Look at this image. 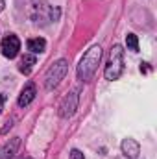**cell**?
Instances as JSON below:
<instances>
[{
    "label": "cell",
    "instance_id": "5bb4252c",
    "mask_svg": "<svg viewBox=\"0 0 157 159\" xmlns=\"http://www.w3.org/2000/svg\"><path fill=\"white\" fill-rule=\"evenodd\" d=\"M4 102H6V96L0 94V113H2V109H4Z\"/></svg>",
    "mask_w": 157,
    "mask_h": 159
},
{
    "label": "cell",
    "instance_id": "52a82bcc",
    "mask_svg": "<svg viewBox=\"0 0 157 159\" xmlns=\"http://www.w3.org/2000/svg\"><path fill=\"white\" fill-rule=\"evenodd\" d=\"M120 148H122V154L129 159H137L139 154H141V146H139V143L135 139H124Z\"/></svg>",
    "mask_w": 157,
    "mask_h": 159
},
{
    "label": "cell",
    "instance_id": "7a4b0ae2",
    "mask_svg": "<svg viewBox=\"0 0 157 159\" xmlns=\"http://www.w3.org/2000/svg\"><path fill=\"white\" fill-rule=\"evenodd\" d=\"M122 72H124V48L120 44H115L111 48V56H109L104 74L109 81H115L122 76Z\"/></svg>",
    "mask_w": 157,
    "mask_h": 159
},
{
    "label": "cell",
    "instance_id": "ba28073f",
    "mask_svg": "<svg viewBox=\"0 0 157 159\" xmlns=\"http://www.w3.org/2000/svg\"><path fill=\"white\" fill-rule=\"evenodd\" d=\"M35 94H37V89H35V85H34L32 81H28V83L24 85V89H22L20 96H19V106H20V107H26V106H30V104L34 102Z\"/></svg>",
    "mask_w": 157,
    "mask_h": 159
},
{
    "label": "cell",
    "instance_id": "5b68a950",
    "mask_svg": "<svg viewBox=\"0 0 157 159\" xmlns=\"http://www.w3.org/2000/svg\"><path fill=\"white\" fill-rule=\"evenodd\" d=\"M52 7L44 2V0H32V11L30 17L35 22H44V20H52Z\"/></svg>",
    "mask_w": 157,
    "mask_h": 159
},
{
    "label": "cell",
    "instance_id": "30bf717a",
    "mask_svg": "<svg viewBox=\"0 0 157 159\" xmlns=\"http://www.w3.org/2000/svg\"><path fill=\"white\" fill-rule=\"evenodd\" d=\"M35 63H37V59H35V56H34V54H24V57L20 59V65H19V70H20L22 74H30Z\"/></svg>",
    "mask_w": 157,
    "mask_h": 159
},
{
    "label": "cell",
    "instance_id": "9c48e42d",
    "mask_svg": "<svg viewBox=\"0 0 157 159\" xmlns=\"http://www.w3.org/2000/svg\"><path fill=\"white\" fill-rule=\"evenodd\" d=\"M19 144H20V141H19V137H15V139H11L2 150H0V159H13L15 156V152H17V148H19Z\"/></svg>",
    "mask_w": 157,
    "mask_h": 159
},
{
    "label": "cell",
    "instance_id": "6da1fadb",
    "mask_svg": "<svg viewBox=\"0 0 157 159\" xmlns=\"http://www.w3.org/2000/svg\"><path fill=\"white\" fill-rule=\"evenodd\" d=\"M100 59H102V48L98 44L96 46H91L83 54V57H81V61H79V65H78V70H76L78 80L89 81V80L94 76V72H96V69L100 65Z\"/></svg>",
    "mask_w": 157,
    "mask_h": 159
},
{
    "label": "cell",
    "instance_id": "8992f818",
    "mask_svg": "<svg viewBox=\"0 0 157 159\" xmlns=\"http://www.w3.org/2000/svg\"><path fill=\"white\" fill-rule=\"evenodd\" d=\"M0 50H2L4 57H7V59L17 57V54H19V50H20V41H19V37H17V35H13V34L6 35V37L2 39Z\"/></svg>",
    "mask_w": 157,
    "mask_h": 159
},
{
    "label": "cell",
    "instance_id": "2e32d148",
    "mask_svg": "<svg viewBox=\"0 0 157 159\" xmlns=\"http://www.w3.org/2000/svg\"><path fill=\"white\" fill-rule=\"evenodd\" d=\"M26 159H32V157H26Z\"/></svg>",
    "mask_w": 157,
    "mask_h": 159
},
{
    "label": "cell",
    "instance_id": "277c9868",
    "mask_svg": "<svg viewBox=\"0 0 157 159\" xmlns=\"http://www.w3.org/2000/svg\"><path fill=\"white\" fill-rule=\"evenodd\" d=\"M79 106V93L78 91H70L67 96H63V100H61V104H59V117L61 119H70L74 113H76V109H78Z\"/></svg>",
    "mask_w": 157,
    "mask_h": 159
},
{
    "label": "cell",
    "instance_id": "7c38bea8",
    "mask_svg": "<svg viewBox=\"0 0 157 159\" xmlns=\"http://www.w3.org/2000/svg\"><path fill=\"white\" fill-rule=\"evenodd\" d=\"M126 44H128V48L131 52H139V39H137L135 34H128L126 35Z\"/></svg>",
    "mask_w": 157,
    "mask_h": 159
},
{
    "label": "cell",
    "instance_id": "9a60e30c",
    "mask_svg": "<svg viewBox=\"0 0 157 159\" xmlns=\"http://www.w3.org/2000/svg\"><path fill=\"white\" fill-rule=\"evenodd\" d=\"M4 9V0H0V11Z\"/></svg>",
    "mask_w": 157,
    "mask_h": 159
},
{
    "label": "cell",
    "instance_id": "4fadbf2b",
    "mask_svg": "<svg viewBox=\"0 0 157 159\" xmlns=\"http://www.w3.org/2000/svg\"><path fill=\"white\" fill-rule=\"evenodd\" d=\"M69 159H85V157H83V154H81L79 150H72V152H70V157H69Z\"/></svg>",
    "mask_w": 157,
    "mask_h": 159
},
{
    "label": "cell",
    "instance_id": "3957f363",
    "mask_svg": "<svg viewBox=\"0 0 157 159\" xmlns=\"http://www.w3.org/2000/svg\"><path fill=\"white\" fill-rule=\"evenodd\" d=\"M67 70H69V61H67V59H57V61L48 69V72H46V76H44V87H46L48 91L54 89V87H57L59 81L65 78Z\"/></svg>",
    "mask_w": 157,
    "mask_h": 159
},
{
    "label": "cell",
    "instance_id": "8fae6325",
    "mask_svg": "<svg viewBox=\"0 0 157 159\" xmlns=\"http://www.w3.org/2000/svg\"><path fill=\"white\" fill-rule=\"evenodd\" d=\"M44 48H46V41L43 39V37L28 39V50L32 54H41V52H44Z\"/></svg>",
    "mask_w": 157,
    "mask_h": 159
}]
</instances>
